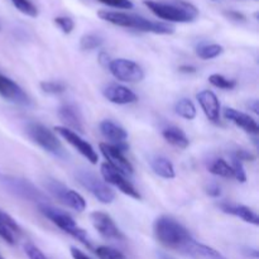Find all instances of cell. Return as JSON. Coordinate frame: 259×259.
Returning <instances> with one entry per match:
<instances>
[{"label": "cell", "mask_w": 259, "mask_h": 259, "mask_svg": "<svg viewBox=\"0 0 259 259\" xmlns=\"http://www.w3.org/2000/svg\"><path fill=\"white\" fill-rule=\"evenodd\" d=\"M99 17L105 22L111 23L114 25L124 28H132V29L141 30V32L154 33V34H172L175 28L166 23L154 22V20L146 19L137 14H128L121 12H108V10H100L98 13Z\"/></svg>", "instance_id": "obj_1"}, {"label": "cell", "mask_w": 259, "mask_h": 259, "mask_svg": "<svg viewBox=\"0 0 259 259\" xmlns=\"http://www.w3.org/2000/svg\"><path fill=\"white\" fill-rule=\"evenodd\" d=\"M156 239L166 248L181 252L182 248L192 239V235L177 220L169 217H159L153 224Z\"/></svg>", "instance_id": "obj_2"}, {"label": "cell", "mask_w": 259, "mask_h": 259, "mask_svg": "<svg viewBox=\"0 0 259 259\" xmlns=\"http://www.w3.org/2000/svg\"><path fill=\"white\" fill-rule=\"evenodd\" d=\"M144 4L153 14L168 22L190 23L194 22L199 15L197 8L184 0H174L168 3L144 0Z\"/></svg>", "instance_id": "obj_3"}, {"label": "cell", "mask_w": 259, "mask_h": 259, "mask_svg": "<svg viewBox=\"0 0 259 259\" xmlns=\"http://www.w3.org/2000/svg\"><path fill=\"white\" fill-rule=\"evenodd\" d=\"M38 206H39V211L42 212L47 219H50L56 227H58L61 230L67 233L68 235L73 237L75 239H77L78 242L82 243V244L85 245V247H88L89 249L93 248V244H91V240L90 238H89L88 233H86L82 228H80L76 224V222L73 220V218L71 217V215L62 211V210L56 209V207L51 206V205L48 204H39Z\"/></svg>", "instance_id": "obj_4"}, {"label": "cell", "mask_w": 259, "mask_h": 259, "mask_svg": "<svg viewBox=\"0 0 259 259\" xmlns=\"http://www.w3.org/2000/svg\"><path fill=\"white\" fill-rule=\"evenodd\" d=\"M27 133L29 138L34 142L35 144L45 149L48 153L58 157V158H67V152L63 148L62 143L57 138L52 131L45 126L40 123H29L27 125Z\"/></svg>", "instance_id": "obj_5"}, {"label": "cell", "mask_w": 259, "mask_h": 259, "mask_svg": "<svg viewBox=\"0 0 259 259\" xmlns=\"http://www.w3.org/2000/svg\"><path fill=\"white\" fill-rule=\"evenodd\" d=\"M76 179L82 185V187H85L91 195H94L103 204H111L114 199H115V194L108 186V184L99 179L93 172L86 171V169H80L76 174Z\"/></svg>", "instance_id": "obj_6"}, {"label": "cell", "mask_w": 259, "mask_h": 259, "mask_svg": "<svg viewBox=\"0 0 259 259\" xmlns=\"http://www.w3.org/2000/svg\"><path fill=\"white\" fill-rule=\"evenodd\" d=\"M3 184L8 191L20 199L38 202V205L47 204V196L28 180L19 179V177H4Z\"/></svg>", "instance_id": "obj_7"}, {"label": "cell", "mask_w": 259, "mask_h": 259, "mask_svg": "<svg viewBox=\"0 0 259 259\" xmlns=\"http://www.w3.org/2000/svg\"><path fill=\"white\" fill-rule=\"evenodd\" d=\"M46 187L50 191L51 195L56 197L60 202H62L66 206L71 207V209L76 210L78 212L85 211L86 209V201L78 192L73 191V190L68 189L67 186L60 182L58 180H47L46 182Z\"/></svg>", "instance_id": "obj_8"}, {"label": "cell", "mask_w": 259, "mask_h": 259, "mask_svg": "<svg viewBox=\"0 0 259 259\" xmlns=\"http://www.w3.org/2000/svg\"><path fill=\"white\" fill-rule=\"evenodd\" d=\"M109 71L119 81L124 82H139L144 78V71L141 66L132 60L116 58L109 63Z\"/></svg>", "instance_id": "obj_9"}, {"label": "cell", "mask_w": 259, "mask_h": 259, "mask_svg": "<svg viewBox=\"0 0 259 259\" xmlns=\"http://www.w3.org/2000/svg\"><path fill=\"white\" fill-rule=\"evenodd\" d=\"M55 132L60 134V136L62 137L68 144H71V146H72L78 153L82 154V156L85 157L90 163L93 164L98 163L99 161L98 153H96L95 149L93 148V146H91L90 143H88L85 139L81 138L80 134H77L76 132L70 131V129L66 128V126H56Z\"/></svg>", "instance_id": "obj_10"}, {"label": "cell", "mask_w": 259, "mask_h": 259, "mask_svg": "<svg viewBox=\"0 0 259 259\" xmlns=\"http://www.w3.org/2000/svg\"><path fill=\"white\" fill-rule=\"evenodd\" d=\"M100 171H101V175H103L104 181H105L106 184L113 185L114 187L120 190L123 194L131 196L132 199H136V200L142 199L138 190H137L136 187H134L133 185H132L131 182L124 177L123 174H120V172L116 171L115 168H113L110 164L103 163L100 167Z\"/></svg>", "instance_id": "obj_11"}, {"label": "cell", "mask_w": 259, "mask_h": 259, "mask_svg": "<svg viewBox=\"0 0 259 259\" xmlns=\"http://www.w3.org/2000/svg\"><path fill=\"white\" fill-rule=\"evenodd\" d=\"M91 223L94 228L99 232V234L103 238L109 240H123L124 234L121 230L116 227L114 220L111 219L110 215L103 211H94L90 214Z\"/></svg>", "instance_id": "obj_12"}, {"label": "cell", "mask_w": 259, "mask_h": 259, "mask_svg": "<svg viewBox=\"0 0 259 259\" xmlns=\"http://www.w3.org/2000/svg\"><path fill=\"white\" fill-rule=\"evenodd\" d=\"M100 151L103 153V156L105 157L106 161H108L106 163L110 164L113 168H115L116 171L123 174L124 176L125 175H133V166H132V163L124 156V153L120 149H118L115 146H111L109 143H101Z\"/></svg>", "instance_id": "obj_13"}, {"label": "cell", "mask_w": 259, "mask_h": 259, "mask_svg": "<svg viewBox=\"0 0 259 259\" xmlns=\"http://www.w3.org/2000/svg\"><path fill=\"white\" fill-rule=\"evenodd\" d=\"M100 132L106 139H108L111 146H115L116 148L120 149L121 152L128 151L129 146L126 144V138L128 133L123 126L118 125L116 123L111 120H103L100 123Z\"/></svg>", "instance_id": "obj_14"}, {"label": "cell", "mask_w": 259, "mask_h": 259, "mask_svg": "<svg viewBox=\"0 0 259 259\" xmlns=\"http://www.w3.org/2000/svg\"><path fill=\"white\" fill-rule=\"evenodd\" d=\"M0 96L18 105H29L30 100L22 88L12 78L0 75Z\"/></svg>", "instance_id": "obj_15"}, {"label": "cell", "mask_w": 259, "mask_h": 259, "mask_svg": "<svg viewBox=\"0 0 259 259\" xmlns=\"http://www.w3.org/2000/svg\"><path fill=\"white\" fill-rule=\"evenodd\" d=\"M180 254H184L192 259H225L224 255L218 252L217 249L196 242L194 238L182 248Z\"/></svg>", "instance_id": "obj_16"}, {"label": "cell", "mask_w": 259, "mask_h": 259, "mask_svg": "<svg viewBox=\"0 0 259 259\" xmlns=\"http://www.w3.org/2000/svg\"><path fill=\"white\" fill-rule=\"evenodd\" d=\"M106 100L118 105H126V104H133L138 100V96L128 89L126 86L118 85V83H111L106 86L103 91Z\"/></svg>", "instance_id": "obj_17"}, {"label": "cell", "mask_w": 259, "mask_h": 259, "mask_svg": "<svg viewBox=\"0 0 259 259\" xmlns=\"http://www.w3.org/2000/svg\"><path fill=\"white\" fill-rule=\"evenodd\" d=\"M197 101L201 105L202 111L206 118L212 123H219L220 120V103L218 96L210 90H202L196 95Z\"/></svg>", "instance_id": "obj_18"}, {"label": "cell", "mask_w": 259, "mask_h": 259, "mask_svg": "<svg viewBox=\"0 0 259 259\" xmlns=\"http://www.w3.org/2000/svg\"><path fill=\"white\" fill-rule=\"evenodd\" d=\"M58 118L66 124V128H68L70 131H76L77 134H82L85 132L82 116H81L78 109L75 105H72V104H65V105L60 106V109H58Z\"/></svg>", "instance_id": "obj_19"}, {"label": "cell", "mask_w": 259, "mask_h": 259, "mask_svg": "<svg viewBox=\"0 0 259 259\" xmlns=\"http://www.w3.org/2000/svg\"><path fill=\"white\" fill-rule=\"evenodd\" d=\"M224 116L228 120H230L235 125L242 128L244 132H247V133L254 134V136H257L259 133V126L257 121L252 116L248 115V114L242 113L239 110H235L233 108H227L224 110Z\"/></svg>", "instance_id": "obj_20"}, {"label": "cell", "mask_w": 259, "mask_h": 259, "mask_svg": "<svg viewBox=\"0 0 259 259\" xmlns=\"http://www.w3.org/2000/svg\"><path fill=\"white\" fill-rule=\"evenodd\" d=\"M22 234V229L18 223L8 212L0 210V238L8 244L14 245L17 237Z\"/></svg>", "instance_id": "obj_21"}, {"label": "cell", "mask_w": 259, "mask_h": 259, "mask_svg": "<svg viewBox=\"0 0 259 259\" xmlns=\"http://www.w3.org/2000/svg\"><path fill=\"white\" fill-rule=\"evenodd\" d=\"M220 207H222V210L225 214L234 215V217L240 218V219L244 220L245 223H249V224L259 225L258 215L248 206H244V205H232L224 202V204H220Z\"/></svg>", "instance_id": "obj_22"}, {"label": "cell", "mask_w": 259, "mask_h": 259, "mask_svg": "<svg viewBox=\"0 0 259 259\" xmlns=\"http://www.w3.org/2000/svg\"><path fill=\"white\" fill-rule=\"evenodd\" d=\"M162 137H163L167 143L180 149L187 148L190 144L186 133L182 129L177 128V126H168V128L163 129L162 131Z\"/></svg>", "instance_id": "obj_23"}, {"label": "cell", "mask_w": 259, "mask_h": 259, "mask_svg": "<svg viewBox=\"0 0 259 259\" xmlns=\"http://www.w3.org/2000/svg\"><path fill=\"white\" fill-rule=\"evenodd\" d=\"M151 167L154 171V174L158 175L162 179L171 180L175 179V176H176L174 164H172V162L169 161L168 158H166V157H154L151 161Z\"/></svg>", "instance_id": "obj_24"}, {"label": "cell", "mask_w": 259, "mask_h": 259, "mask_svg": "<svg viewBox=\"0 0 259 259\" xmlns=\"http://www.w3.org/2000/svg\"><path fill=\"white\" fill-rule=\"evenodd\" d=\"M175 110L181 118L186 119V120H192L196 118V106L190 99H181L177 101Z\"/></svg>", "instance_id": "obj_25"}, {"label": "cell", "mask_w": 259, "mask_h": 259, "mask_svg": "<svg viewBox=\"0 0 259 259\" xmlns=\"http://www.w3.org/2000/svg\"><path fill=\"white\" fill-rule=\"evenodd\" d=\"M210 174L215 175V176L224 177V179H232L234 175H233V168L230 164H228V162L225 159L219 158L215 159L209 167Z\"/></svg>", "instance_id": "obj_26"}, {"label": "cell", "mask_w": 259, "mask_h": 259, "mask_svg": "<svg viewBox=\"0 0 259 259\" xmlns=\"http://www.w3.org/2000/svg\"><path fill=\"white\" fill-rule=\"evenodd\" d=\"M224 52V48L220 45H202L199 46L196 50V55L201 60H212L219 57Z\"/></svg>", "instance_id": "obj_27"}, {"label": "cell", "mask_w": 259, "mask_h": 259, "mask_svg": "<svg viewBox=\"0 0 259 259\" xmlns=\"http://www.w3.org/2000/svg\"><path fill=\"white\" fill-rule=\"evenodd\" d=\"M104 43V38L101 35L95 34V33H89L81 37L80 48L82 51H93L96 48L101 47Z\"/></svg>", "instance_id": "obj_28"}, {"label": "cell", "mask_w": 259, "mask_h": 259, "mask_svg": "<svg viewBox=\"0 0 259 259\" xmlns=\"http://www.w3.org/2000/svg\"><path fill=\"white\" fill-rule=\"evenodd\" d=\"M209 82L215 88L223 89V90H233L237 86V81L230 80V78H227L219 73H214V75L210 76Z\"/></svg>", "instance_id": "obj_29"}, {"label": "cell", "mask_w": 259, "mask_h": 259, "mask_svg": "<svg viewBox=\"0 0 259 259\" xmlns=\"http://www.w3.org/2000/svg\"><path fill=\"white\" fill-rule=\"evenodd\" d=\"M95 254L98 255L99 259H126L125 255L118 249H114L111 247L106 245H100L95 249Z\"/></svg>", "instance_id": "obj_30"}, {"label": "cell", "mask_w": 259, "mask_h": 259, "mask_svg": "<svg viewBox=\"0 0 259 259\" xmlns=\"http://www.w3.org/2000/svg\"><path fill=\"white\" fill-rule=\"evenodd\" d=\"M10 2L13 3V5H14L19 12L28 15V17L34 18L38 15L37 8L34 7V4H33L30 0H10Z\"/></svg>", "instance_id": "obj_31"}, {"label": "cell", "mask_w": 259, "mask_h": 259, "mask_svg": "<svg viewBox=\"0 0 259 259\" xmlns=\"http://www.w3.org/2000/svg\"><path fill=\"white\" fill-rule=\"evenodd\" d=\"M39 86L46 94H52V95H58L65 93L66 90V85L61 81H42Z\"/></svg>", "instance_id": "obj_32"}, {"label": "cell", "mask_w": 259, "mask_h": 259, "mask_svg": "<svg viewBox=\"0 0 259 259\" xmlns=\"http://www.w3.org/2000/svg\"><path fill=\"white\" fill-rule=\"evenodd\" d=\"M232 168H233V175L235 179L239 182H243L244 184L247 181V174L244 171V166H243V162L239 161L235 157H232Z\"/></svg>", "instance_id": "obj_33"}, {"label": "cell", "mask_w": 259, "mask_h": 259, "mask_svg": "<svg viewBox=\"0 0 259 259\" xmlns=\"http://www.w3.org/2000/svg\"><path fill=\"white\" fill-rule=\"evenodd\" d=\"M55 23L65 34H70L75 28V22L68 17H57L55 18Z\"/></svg>", "instance_id": "obj_34"}, {"label": "cell", "mask_w": 259, "mask_h": 259, "mask_svg": "<svg viewBox=\"0 0 259 259\" xmlns=\"http://www.w3.org/2000/svg\"><path fill=\"white\" fill-rule=\"evenodd\" d=\"M24 252L27 254L28 259H48L43 254L42 250L38 247H35L32 243H25L24 244Z\"/></svg>", "instance_id": "obj_35"}, {"label": "cell", "mask_w": 259, "mask_h": 259, "mask_svg": "<svg viewBox=\"0 0 259 259\" xmlns=\"http://www.w3.org/2000/svg\"><path fill=\"white\" fill-rule=\"evenodd\" d=\"M103 4L109 5V7L118 8V9H132L133 3L131 0H99Z\"/></svg>", "instance_id": "obj_36"}, {"label": "cell", "mask_w": 259, "mask_h": 259, "mask_svg": "<svg viewBox=\"0 0 259 259\" xmlns=\"http://www.w3.org/2000/svg\"><path fill=\"white\" fill-rule=\"evenodd\" d=\"M233 157H235V158H238L239 161H242V162H244V161L252 162L255 159V157L253 156L250 152L244 151V149H239V151H237L234 154H233Z\"/></svg>", "instance_id": "obj_37"}, {"label": "cell", "mask_w": 259, "mask_h": 259, "mask_svg": "<svg viewBox=\"0 0 259 259\" xmlns=\"http://www.w3.org/2000/svg\"><path fill=\"white\" fill-rule=\"evenodd\" d=\"M206 194L211 197H219L220 195H222V189H220V186H218L217 184L209 185L206 189Z\"/></svg>", "instance_id": "obj_38"}, {"label": "cell", "mask_w": 259, "mask_h": 259, "mask_svg": "<svg viewBox=\"0 0 259 259\" xmlns=\"http://www.w3.org/2000/svg\"><path fill=\"white\" fill-rule=\"evenodd\" d=\"M71 255H72L73 259H91L88 254H85L82 250L77 249L76 247L71 248Z\"/></svg>", "instance_id": "obj_39"}, {"label": "cell", "mask_w": 259, "mask_h": 259, "mask_svg": "<svg viewBox=\"0 0 259 259\" xmlns=\"http://www.w3.org/2000/svg\"><path fill=\"white\" fill-rule=\"evenodd\" d=\"M227 15L230 18V19L237 20V22H244V20H245L244 15H243L242 13H239V12H228Z\"/></svg>", "instance_id": "obj_40"}, {"label": "cell", "mask_w": 259, "mask_h": 259, "mask_svg": "<svg viewBox=\"0 0 259 259\" xmlns=\"http://www.w3.org/2000/svg\"><path fill=\"white\" fill-rule=\"evenodd\" d=\"M99 62H100V65L104 66V67H108L109 63L111 62V60H110V57H109L108 53L101 52L100 55H99Z\"/></svg>", "instance_id": "obj_41"}, {"label": "cell", "mask_w": 259, "mask_h": 259, "mask_svg": "<svg viewBox=\"0 0 259 259\" xmlns=\"http://www.w3.org/2000/svg\"><path fill=\"white\" fill-rule=\"evenodd\" d=\"M179 71L182 73H195L196 72V67H194V66L184 65V66H180Z\"/></svg>", "instance_id": "obj_42"}, {"label": "cell", "mask_w": 259, "mask_h": 259, "mask_svg": "<svg viewBox=\"0 0 259 259\" xmlns=\"http://www.w3.org/2000/svg\"><path fill=\"white\" fill-rule=\"evenodd\" d=\"M157 258L158 259H176V258L172 257V255L167 254V253H164V252H157Z\"/></svg>", "instance_id": "obj_43"}, {"label": "cell", "mask_w": 259, "mask_h": 259, "mask_svg": "<svg viewBox=\"0 0 259 259\" xmlns=\"http://www.w3.org/2000/svg\"><path fill=\"white\" fill-rule=\"evenodd\" d=\"M249 108L252 109V110L254 111L255 114H259V104H258V100H254L252 104H249Z\"/></svg>", "instance_id": "obj_44"}, {"label": "cell", "mask_w": 259, "mask_h": 259, "mask_svg": "<svg viewBox=\"0 0 259 259\" xmlns=\"http://www.w3.org/2000/svg\"><path fill=\"white\" fill-rule=\"evenodd\" d=\"M247 252H248L247 253L248 255H253L254 258H258V252L255 249H250V248H249V249H247Z\"/></svg>", "instance_id": "obj_45"}, {"label": "cell", "mask_w": 259, "mask_h": 259, "mask_svg": "<svg viewBox=\"0 0 259 259\" xmlns=\"http://www.w3.org/2000/svg\"><path fill=\"white\" fill-rule=\"evenodd\" d=\"M0 30H2V24H0Z\"/></svg>", "instance_id": "obj_46"}, {"label": "cell", "mask_w": 259, "mask_h": 259, "mask_svg": "<svg viewBox=\"0 0 259 259\" xmlns=\"http://www.w3.org/2000/svg\"><path fill=\"white\" fill-rule=\"evenodd\" d=\"M0 259H4V258H3V257H2V255H0Z\"/></svg>", "instance_id": "obj_47"}]
</instances>
